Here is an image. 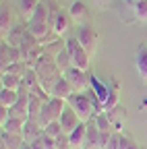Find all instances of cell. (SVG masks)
Segmentation results:
<instances>
[{
  "label": "cell",
  "mask_w": 147,
  "mask_h": 149,
  "mask_svg": "<svg viewBox=\"0 0 147 149\" xmlns=\"http://www.w3.org/2000/svg\"><path fill=\"white\" fill-rule=\"evenodd\" d=\"M68 106L77 112V116L81 118V122L93 120V116L98 114V110H95V106H93V102H91V97H89L87 91L72 93V95L68 97Z\"/></svg>",
  "instance_id": "obj_1"
},
{
  "label": "cell",
  "mask_w": 147,
  "mask_h": 149,
  "mask_svg": "<svg viewBox=\"0 0 147 149\" xmlns=\"http://www.w3.org/2000/svg\"><path fill=\"white\" fill-rule=\"evenodd\" d=\"M64 50L70 56L72 66H77L81 70H89V52L79 44L77 37H68V40L64 42Z\"/></svg>",
  "instance_id": "obj_2"
},
{
  "label": "cell",
  "mask_w": 147,
  "mask_h": 149,
  "mask_svg": "<svg viewBox=\"0 0 147 149\" xmlns=\"http://www.w3.org/2000/svg\"><path fill=\"white\" fill-rule=\"evenodd\" d=\"M66 106H68V104H66L64 100L50 97V100L44 104V108H42V114H40V120L44 122V126H46V124H50V122H58Z\"/></svg>",
  "instance_id": "obj_3"
},
{
  "label": "cell",
  "mask_w": 147,
  "mask_h": 149,
  "mask_svg": "<svg viewBox=\"0 0 147 149\" xmlns=\"http://www.w3.org/2000/svg\"><path fill=\"white\" fill-rule=\"evenodd\" d=\"M62 77L72 85L75 91H87L91 85V74H87V70H81L77 66H70L68 70H64Z\"/></svg>",
  "instance_id": "obj_4"
},
{
  "label": "cell",
  "mask_w": 147,
  "mask_h": 149,
  "mask_svg": "<svg viewBox=\"0 0 147 149\" xmlns=\"http://www.w3.org/2000/svg\"><path fill=\"white\" fill-rule=\"evenodd\" d=\"M48 23H50L54 35H64L68 31V25H70V17L64 10H54V6H50V19H48Z\"/></svg>",
  "instance_id": "obj_5"
},
{
  "label": "cell",
  "mask_w": 147,
  "mask_h": 149,
  "mask_svg": "<svg viewBox=\"0 0 147 149\" xmlns=\"http://www.w3.org/2000/svg\"><path fill=\"white\" fill-rule=\"evenodd\" d=\"M75 37L79 40V44H81V46L89 52V56L95 52V48H98V31H95L93 27H91L89 23H87V25H81Z\"/></svg>",
  "instance_id": "obj_6"
},
{
  "label": "cell",
  "mask_w": 147,
  "mask_h": 149,
  "mask_svg": "<svg viewBox=\"0 0 147 149\" xmlns=\"http://www.w3.org/2000/svg\"><path fill=\"white\" fill-rule=\"evenodd\" d=\"M66 104H68V102H66ZM58 122H60V126H62V133H64V135H70L72 130H75V128L81 124V118L77 116V112L72 110L70 106H66Z\"/></svg>",
  "instance_id": "obj_7"
},
{
  "label": "cell",
  "mask_w": 147,
  "mask_h": 149,
  "mask_svg": "<svg viewBox=\"0 0 147 149\" xmlns=\"http://www.w3.org/2000/svg\"><path fill=\"white\" fill-rule=\"evenodd\" d=\"M40 135H44V122L40 118H31L29 116L25 120V126H23V139H25V143L35 141Z\"/></svg>",
  "instance_id": "obj_8"
},
{
  "label": "cell",
  "mask_w": 147,
  "mask_h": 149,
  "mask_svg": "<svg viewBox=\"0 0 147 149\" xmlns=\"http://www.w3.org/2000/svg\"><path fill=\"white\" fill-rule=\"evenodd\" d=\"M0 56H2V68H6V66H10L15 62H23L21 60V50L10 46L4 40H2V46H0Z\"/></svg>",
  "instance_id": "obj_9"
},
{
  "label": "cell",
  "mask_w": 147,
  "mask_h": 149,
  "mask_svg": "<svg viewBox=\"0 0 147 149\" xmlns=\"http://www.w3.org/2000/svg\"><path fill=\"white\" fill-rule=\"evenodd\" d=\"M72 93H77L75 89H72V85H70L64 77H60L56 83H54V87L50 89V97H58V100L68 102V97L72 95Z\"/></svg>",
  "instance_id": "obj_10"
},
{
  "label": "cell",
  "mask_w": 147,
  "mask_h": 149,
  "mask_svg": "<svg viewBox=\"0 0 147 149\" xmlns=\"http://www.w3.org/2000/svg\"><path fill=\"white\" fill-rule=\"evenodd\" d=\"M135 66H137L139 77L147 83V44L137 48V52H135Z\"/></svg>",
  "instance_id": "obj_11"
},
{
  "label": "cell",
  "mask_w": 147,
  "mask_h": 149,
  "mask_svg": "<svg viewBox=\"0 0 147 149\" xmlns=\"http://www.w3.org/2000/svg\"><path fill=\"white\" fill-rule=\"evenodd\" d=\"M85 139H87V122H81V124L68 135L70 149H83V147H85Z\"/></svg>",
  "instance_id": "obj_12"
},
{
  "label": "cell",
  "mask_w": 147,
  "mask_h": 149,
  "mask_svg": "<svg viewBox=\"0 0 147 149\" xmlns=\"http://www.w3.org/2000/svg\"><path fill=\"white\" fill-rule=\"evenodd\" d=\"M0 141H2V145H0V149H21L25 139L23 135H15V133H4L2 130V137H0Z\"/></svg>",
  "instance_id": "obj_13"
},
{
  "label": "cell",
  "mask_w": 147,
  "mask_h": 149,
  "mask_svg": "<svg viewBox=\"0 0 147 149\" xmlns=\"http://www.w3.org/2000/svg\"><path fill=\"white\" fill-rule=\"evenodd\" d=\"M100 133L102 130L95 126L93 120L87 122V139H85V147L87 149H100Z\"/></svg>",
  "instance_id": "obj_14"
},
{
  "label": "cell",
  "mask_w": 147,
  "mask_h": 149,
  "mask_svg": "<svg viewBox=\"0 0 147 149\" xmlns=\"http://www.w3.org/2000/svg\"><path fill=\"white\" fill-rule=\"evenodd\" d=\"M27 29H29V33L38 40L40 44L46 40V37L52 33V27H50V23H27Z\"/></svg>",
  "instance_id": "obj_15"
},
{
  "label": "cell",
  "mask_w": 147,
  "mask_h": 149,
  "mask_svg": "<svg viewBox=\"0 0 147 149\" xmlns=\"http://www.w3.org/2000/svg\"><path fill=\"white\" fill-rule=\"evenodd\" d=\"M68 17H70V21H75V23H83L85 19H87V6L83 2H79V0H75V2H70L68 6Z\"/></svg>",
  "instance_id": "obj_16"
},
{
  "label": "cell",
  "mask_w": 147,
  "mask_h": 149,
  "mask_svg": "<svg viewBox=\"0 0 147 149\" xmlns=\"http://www.w3.org/2000/svg\"><path fill=\"white\" fill-rule=\"evenodd\" d=\"M108 116H110V120H112V130H114V133H122V124H124V116H126L122 106L118 104L114 110L108 112Z\"/></svg>",
  "instance_id": "obj_17"
},
{
  "label": "cell",
  "mask_w": 147,
  "mask_h": 149,
  "mask_svg": "<svg viewBox=\"0 0 147 149\" xmlns=\"http://www.w3.org/2000/svg\"><path fill=\"white\" fill-rule=\"evenodd\" d=\"M2 87L4 89H13V91H19L23 87V77L13 74V72H2Z\"/></svg>",
  "instance_id": "obj_18"
},
{
  "label": "cell",
  "mask_w": 147,
  "mask_h": 149,
  "mask_svg": "<svg viewBox=\"0 0 147 149\" xmlns=\"http://www.w3.org/2000/svg\"><path fill=\"white\" fill-rule=\"evenodd\" d=\"M19 104V91H13V89H4L0 91V106L4 108H15Z\"/></svg>",
  "instance_id": "obj_19"
},
{
  "label": "cell",
  "mask_w": 147,
  "mask_h": 149,
  "mask_svg": "<svg viewBox=\"0 0 147 149\" xmlns=\"http://www.w3.org/2000/svg\"><path fill=\"white\" fill-rule=\"evenodd\" d=\"M48 19H50V6L44 4V2H40L27 23H48Z\"/></svg>",
  "instance_id": "obj_20"
},
{
  "label": "cell",
  "mask_w": 147,
  "mask_h": 149,
  "mask_svg": "<svg viewBox=\"0 0 147 149\" xmlns=\"http://www.w3.org/2000/svg\"><path fill=\"white\" fill-rule=\"evenodd\" d=\"M0 31H2V37L13 31V13L6 6H2L0 10Z\"/></svg>",
  "instance_id": "obj_21"
},
{
  "label": "cell",
  "mask_w": 147,
  "mask_h": 149,
  "mask_svg": "<svg viewBox=\"0 0 147 149\" xmlns=\"http://www.w3.org/2000/svg\"><path fill=\"white\" fill-rule=\"evenodd\" d=\"M38 4H40V0H17V6H19V13H21V17H25L27 21L31 19V15H33V10L38 8Z\"/></svg>",
  "instance_id": "obj_22"
},
{
  "label": "cell",
  "mask_w": 147,
  "mask_h": 149,
  "mask_svg": "<svg viewBox=\"0 0 147 149\" xmlns=\"http://www.w3.org/2000/svg\"><path fill=\"white\" fill-rule=\"evenodd\" d=\"M23 126H25V120H19V118H10L2 124V130L4 133H15V135H23Z\"/></svg>",
  "instance_id": "obj_23"
},
{
  "label": "cell",
  "mask_w": 147,
  "mask_h": 149,
  "mask_svg": "<svg viewBox=\"0 0 147 149\" xmlns=\"http://www.w3.org/2000/svg\"><path fill=\"white\" fill-rule=\"evenodd\" d=\"M31 147L33 149H56V139H52V137H48L44 133V135H40L35 141H31Z\"/></svg>",
  "instance_id": "obj_24"
},
{
  "label": "cell",
  "mask_w": 147,
  "mask_h": 149,
  "mask_svg": "<svg viewBox=\"0 0 147 149\" xmlns=\"http://www.w3.org/2000/svg\"><path fill=\"white\" fill-rule=\"evenodd\" d=\"M54 62H56V66H58V70L60 72H64V70H68L70 66H72V62H70V56H68V52L62 48V50H58V54H56V58H54Z\"/></svg>",
  "instance_id": "obj_25"
},
{
  "label": "cell",
  "mask_w": 147,
  "mask_h": 149,
  "mask_svg": "<svg viewBox=\"0 0 147 149\" xmlns=\"http://www.w3.org/2000/svg\"><path fill=\"white\" fill-rule=\"evenodd\" d=\"M93 122L100 130H112V120H110L108 112H98V114L93 116Z\"/></svg>",
  "instance_id": "obj_26"
},
{
  "label": "cell",
  "mask_w": 147,
  "mask_h": 149,
  "mask_svg": "<svg viewBox=\"0 0 147 149\" xmlns=\"http://www.w3.org/2000/svg\"><path fill=\"white\" fill-rule=\"evenodd\" d=\"M133 13H135V19L141 23H147V0H139V2L133 6Z\"/></svg>",
  "instance_id": "obj_27"
},
{
  "label": "cell",
  "mask_w": 147,
  "mask_h": 149,
  "mask_svg": "<svg viewBox=\"0 0 147 149\" xmlns=\"http://www.w3.org/2000/svg\"><path fill=\"white\" fill-rule=\"evenodd\" d=\"M44 133L48 137H52V139H58L62 135V126H60V122H50V124L44 126Z\"/></svg>",
  "instance_id": "obj_28"
},
{
  "label": "cell",
  "mask_w": 147,
  "mask_h": 149,
  "mask_svg": "<svg viewBox=\"0 0 147 149\" xmlns=\"http://www.w3.org/2000/svg\"><path fill=\"white\" fill-rule=\"evenodd\" d=\"M120 143H122V133H114L112 139L108 141L106 149H120Z\"/></svg>",
  "instance_id": "obj_29"
},
{
  "label": "cell",
  "mask_w": 147,
  "mask_h": 149,
  "mask_svg": "<svg viewBox=\"0 0 147 149\" xmlns=\"http://www.w3.org/2000/svg\"><path fill=\"white\" fill-rule=\"evenodd\" d=\"M112 135H114V130H102L100 133V149H106V145L112 139Z\"/></svg>",
  "instance_id": "obj_30"
},
{
  "label": "cell",
  "mask_w": 147,
  "mask_h": 149,
  "mask_svg": "<svg viewBox=\"0 0 147 149\" xmlns=\"http://www.w3.org/2000/svg\"><path fill=\"white\" fill-rule=\"evenodd\" d=\"M120 149H141L135 141H131V139H128V137H124L122 135V143H120Z\"/></svg>",
  "instance_id": "obj_31"
},
{
  "label": "cell",
  "mask_w": 147,
  "mask_h": 149,
  "mask_svg": "<svg viewBox=\"0 0 147 149\" xmlns=\"http://www.w3.org/2000/svg\"><path fill=\"white\" fill-rule=\"evenodd\" d=\"M6 120H8V108L0 106V124H4Z\"/></svg>",
  "instance_id": "obj_32"
},
{
  "label": "cell",
  "mask_w": 147,
  "mask_h": 149,
  "mask_svg": "<svg viewBox=\"0 0 147 149\" xmlns=\"http://www.w3.org/2000/svg\"><path fill=\"white\" fill-rule=\"evenodd\" d=\"M95 2V6H100V8H106L108 4H110V0H93Z\"/></svg>",
  "instance_id": "obj_33"
},
{
  "label": "cell",
  "mask_w": 147,
  "mask_h": 149,
  "mask_svg": "<svg viewBox=\"0 0 147 149\" xmlns=\"http://www.w3.org/2000/svg\"><path fill=\"white\" fill-rule=\"evenodd\" d=\"M122 2H126V4H128V6H135V4H137V2H139V0H122Z\"/></svg>",
  "instance_id": "obj_34"
},
{
  "label": "cell",
  "mask_w": 147,
  "mask_h": 149,
  "mask_svg": "<svg viewBox=\"0 0 147 149\" xmlns=\"http://www.w3.org/2000/svg\"><path fill=\"white\" fill-rule=\"evenodd\" d=\"M21 149H33V147H31V143H23V147H21Z\"/></svg>",
  "instance_id": "obj_35"
},
{
  "label": "cell",
  "mask_w": 147,
  "mask_h": 149,
  "mask_svg": "<svg viewBox=\"0 0 147 149\" xmlns=\"http://www.w3.org/2000/svg\"><path fill=\"white\" fill-rule=\"evenodd\" d=\"M68 2H75V0H68Z\"/></svg>",
  "instance_id": "obj_36"
}]
</instances>
